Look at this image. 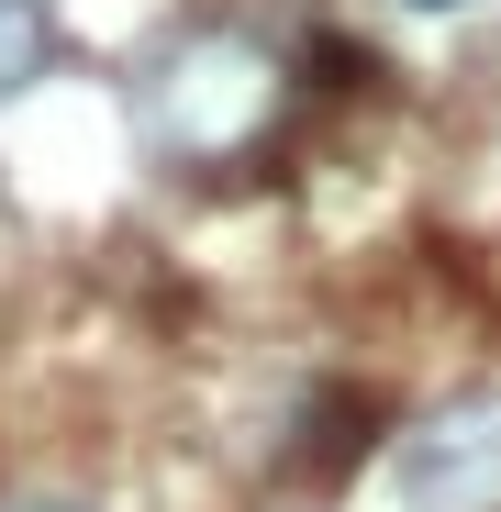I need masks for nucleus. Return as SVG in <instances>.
Wrapping results in <instances>:
<instances>
[{
  "label": "nucleus",
  "instance_id": "f03ea898",
  "mask_svg": "<svg viewBox=\"0 0 501 512\" xmlns=\"http://www.w3.org/2000/svg\"><path fill=\"white\" fill-rule=\"evenodd\" d=\"M45 45H56V12H45V0H0V101L45 67Z\"/></svg>",
  "mask_w": 501,
  "mask_h": 512
},
{
  "label": "nucleus",
  "instance_id": "20e7f679",
  "mask_svg": "<svg viewBox=\"0 0 501 512\" xmlns=\"http://www.w3.org/2000/svg\"><path fill=\"white\" fill-rule=\"evenodd\" d=\"M424 12H446V0H424Z\"/></svg>",
  "mask_w": 501,
  "mask_h": 512
},
{
  "label": "nucleus",
  "instance_id": "7ed1b4c3",
  "mask_svg": "<svg viewBox=\"0 0 501 512\" xmlns=\"http://www.w3.org/2000/svg\"><path fill=\"white\" fill-rule=\"evenodd\" d=\"M0 512H78V501H0Z\"/></svg>",
  "mask_w": 501,
  "mask_h": 512
},
{
  "label": "nucleus",
  "instance_id": "f257e3e1",
  "mask_svg": "<svg viewBox=\"0 0 501 512\" xmlns=\"http://www.w3.org/2000/svg\"><path fill=\"white\" fill-rule=\"evenodd\" d=\"M390 490H401V512H501V390L401 435Z\"/></svg>",
  "mask_w": 501,
  "mask_h": 512
}]
</instances>
